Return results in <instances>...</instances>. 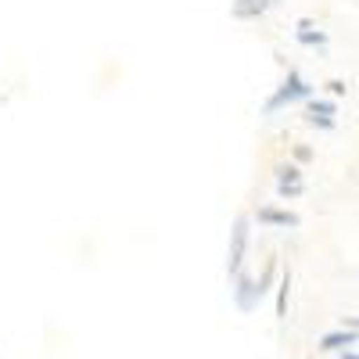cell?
<instances>
[{
  "instance_id": "1",
  "label": "cell",
  "mask_w": 359,
  "mask_h": 359,
  "mask_svg": "<svg viewBox=\"0 0 359 359\" xmlns=\"http://www.w3.org/2000/svg\"><path fill=\"white\" fill-rule=\"evenodd\" d=\"M316 94V86L302 76V72H294V69H287V76H284V83L269 94V101H266V115H277L280 108H291V104H306L309 97Z\"/></svg>"
},
{
  "instance_id": "2",
  "label": "cell",
  "mask_w": 359,
  "mask_h": 359,
  "mask_svg": "<svg viewBox=\"0 0 359 359\" xmlns=\"http://www.w3.org/2000/svg\"><path fill=\"white\" fill-rule=\"evenodd\" d=\"M248 245H252V216H248V212H241V216L233 219V230H230V245H226V277H230V280H233V277L245 269Z\"/></svg>"
},
{
  "instance_id": "3",
  "label": "cell",
  "mask_w": 359,
  "mask_h": 359,
  "mask_svg": "<svg viewBox=\"0 0 359 359\" xmlns=\"http://www.w3.org/2000/svg\"><path fill=\"white\" fill-rule=\"evenodd\" d=\"M259 302H262L259 284H255V280L245 273V269H241V273L233 277V306L241 309V313H255V309H259Z\"/></svg>"
},
{
  "instance_id": "4",
  "label": "cell",
  "mask_w": 359,
  "mask_h": 359,
  "mask_svg": "<svg viewBox=\"0 0 359 359\" xmlns=\"http://www.w3.org/2000/svg\"><path fill=\"white\" fill-rule=\"evenodd\" d=\"M252 223H262V226H280V230H294L298 219L294 212H287V208H277V205H262V208H255V216H252Z\"/></svg>"
},
{
  "instance_id": "5",
  "label": "cell",
  "mask_w": 359,
  "mask_h": 359,
  "mask_svg": "<svg viewBox=\"0 0 359 359\" xmlns=\"http://www.w3.org/2000/svg\"><path fill=\"white\" fill-rule=\"evenodd\" d=\"M355 331L352 327H338V331H327V334H320V341H316V348L320 352H341V348H355Z\"/></svg>"
},
{
  "instance_id": "6",
  "label": "cell",
  "mask_w": 359,
  "mask_h": 359,
  "mask_svg": "<svg viewBox=\"0 0 359 359\" xmlns=\"http://www.w3.org/2000/svg\"><path fill=\"white\" fill-rule=\"evenodd\" d=\"M294 36H298V43H302V47H327V33H323V29H316L313 18H298Z\"/></svg>"
},
{
  "instance_id": "7",
  "label": "cell",
  "mask_w": 359,
  "mask_h": 359,
  "mask_svg": "<svg viewBox=\"0 0 359 359\" xmlns=\"http://www.w3.org/2000/svg\"><path fill=\"white\" fill-rule=\"evenodd\" d=\"M273 4H277V0H233L230 15H233V18H259V15H266Z\"/></svg>"
},
{
  "instance_id": "8",
  "label": "cell",
  "mask_w": 359,
  "mask_h": 359,
  "mask_svg": "<svg viewBox=\"0 0 359 359\" xmlns=\"http://www.w3.org/2000/svg\"><path fill=\"white\" fill-rule=\"evenodd\" d=\"M287 298H291V269H284L277 284V320H287Z\"/></svg>"
},
{
  "instance_id": "9",
  "label": "cell",
  "mask_w": 359,
  "mask_h": 359,
  "mask_svg": "<svg viewBox=\"0 0 359 359\" xmlns=\"http://www.w3.org/2000/svg\"><path fill=\"white\" fill-rule=\"evenodd\" d=\"M277 184H302V169L294 162H280L277 165Z\"/></svg>"
},
{
  "instance_id": "10",
  "label": "cell",
  "mask_w": 359,
  "mask_h": 359,
  "mask_svg": "<svg viewBox=\"0 0 359 359\" xmlns=\"http://www.w3.org/2000/svg\"><path fill=\"white\" fill-rule=\"evenodd\" d=\"M309 115H323V118H334L338 115V104L334 101H320V97H309Z\"/></svg>"
},
{
  "instance_id": "11",
  "label": "cell",
  "mask_w": 359,
  "mask_h": 359,
  "mask_svg": "<svg viewBox=\"0 0 359 359\" xmlns=\"http://www.w3.org/2000/svg\"><path fill=\"white\" fill-rule=\"evenodd\" d=\"M302 191H306L302 184H277V194H280V198H298Z\"/></svg>"
},
{
  "instance_id": "12",
  "label": "cell",
  "mask_w": 359,
  "mask_h": 359,
  "mask_svg": "<svg viewBox=\"0 0 359 359\" xmlns=\"http://www.w3.org/2000/svg\"><path fill=\"white\" fill-rule=\"evenodd\" d=\"M309 118V126H320V130H334L338 126V118H323V115H306Z\"/></svg>"
},
{
  "instance_id": "13",
  "label": "cell",
  "mask_w": 359,
  "mask_h": 359,
  "mask_svg": "<svg viewBox=\"0 0 359 359\" xmlns=\"http://www.w3.org/2000/svg\"><path fill=\"white\" fill-rule=\"evenodd\" d=\"M327 90H331V97H345L348 94V83L345 79H331V83H327Z\"/></svg>"
},
{
  "instance_id": "14",
  "label": "cell",
  "mask_w": 359,
  "mask_h": 359,
  "mask_svg": "<svg viewBox=\"0 0 359 359\" xmlns=\"http://www.w3.org/2000/svg\"><path fill=\"white\" fill-rule=\"evenodd\" d=\"M309 158H313V147L298 144V147H294V162H309Z\"/></svg>"
},
{
  "instance_id": "15",
  "label": "cell",
  "mask_w": 359,
  "mask_h": 359,
  "mask_svg": "<svg viewBox=\"0 0 359 359\" xmlns=\"http://www.w3.org/2000/svg\"><path fill=\"white\" fill-rule=\"evenodd\" d=\"M341 359H355V348H341Z\"/></svg>"
}]
</instances>
